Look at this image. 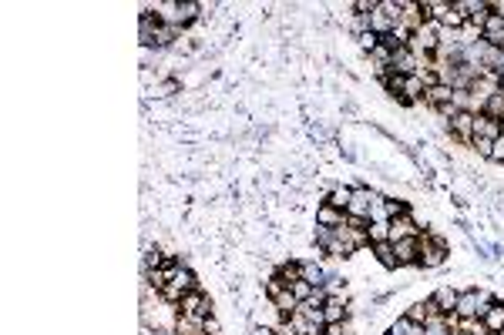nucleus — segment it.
<instances>
[{
  "label": "nucleus",
  "instance_id": "f257e3e1",
  "mask_svg": "<svg viewBox=\"0 0 504 335\" xmlns=\"http://www.w3.org/2000/svg\"><path fill=\"white\" fill-rule=\"evenodd\" d=\"M491 302H494L491 292H485V288H467V292L457 295V309H454V316L457 318H481L487 309H491Z\"/></svg>",
  "mask_w": 504,
  "mask_h": 335
},
{
  "label": "nucleus",
  "instance_id": "f03ea898",
  "mask_svg": "<svg viewBox=\"0 0 504 335\" xmlns=\"http://www.w3.org/2000/svg\"><path fill=\"white\" fill-rule=\"evenodd\" d=\"M450 255V245L444 238H437L434 231L420 235V268H441Z\"/></svg>",
  "mask_w": 504,
  "mask_h": 335
},
{
  "label": "nucleus",
  "instance_id": "7ed1b4c3",
  "mask_svg": "<svg viewBox=\"0 0 504 335\" xmlns=\"http://www.w3.org/2000/svg\"><path fill=\"white\" fill-rule=\"evenodd\" d=\"M407 47L417 57L437 54V47H441V24H437V20H424V27H420V31H414V38H410Z\"/></svg>",
  "mask_w": 504,
  "mask_h": 335
},
{
  "label": "nucleus",
  "instance_id": "20e7f679",
  "mask_svg": "<svg viewBox=\"0 0 504 335\" xmlns=\"http://www.w3.org/2000/svg\"><path fill=\"white\" fill-rule=\"evenodd\" d=\"M178 316H189V318H209V316H215L212 295H205L202 288L185 292V295H182V302H178Z\"/></svg>",
  "mask_w": 504,
  "mask_h": 335
},
{
  "label": "nucleus",
  "instance_id": "39448f33",
  "mask_svg": "<svg viewBox=\"0 0 504 335\" xmlns=\"http://www.w3.org/2000/svg\"><path fill=\"white\" fill-rule=\"evenodd\" d=\"M380 198H384V195L373 191V188H353V198H349L347 215L349 218H363V222H370V211H373V205H377Z\"/></svg>",
  "mask_w": 504,
  "mask_h": 335
},
{
  "label": "nucleus",
  "instance_id": "423d86ee",
  "mask_svg": "<svg viewBox=\"0 0 504 335\" xmlns=\"http://www.w3.org/2000/svg\"><path fill=\"white\" fill-rule=\"evenodd\" d=\"M447 131H450L461 145H467V148H471V141H474V114L457 111L450 121H447Z\"/></svg>",
  "mask_w": 504,
  "mask_h": 335
},
{
  "label": "nucleus",
  "instance_id": "0eeeda50",
  "mask_svg": "<svg viewBox=\"0 0 504 335\" xmlns=\"http://www.w3.org/2000/svg\"><path fill=\"white\" fill-rule=\"evenodd\" d=\"M400 238H420V224L414 215H397L390 218V242H400Z\"/></svg>",
  "mask_w": 504,
  "mask_h": 335
},
{
  "label": "nucleus",
  "instance_id": "6e6552de",
  "mask_svg": "<svg viewBox=\"0 0 504 335\" xmlns=\"http://www.w3.org/2000/svg\"><path fill=\"white\" fill-rule=\"evenodd\" d=\"M299 275H303V281H310L313 288H323L330 279V272L320 265V259H299Z\"/></svg>",
  "mask_w": 504,
  "mask_h": 335
},
{
  "label": "nucleus",
  "instance_id": "1a4fd4ad",
  "mask_svg": "<svg viewBox=\"0 0 504 335\" xmlns=\"http://www.w3.org/2000/svg\"><path fill=\"white\" fill-rule=\"evenodd\" d=\"M393 252H397L400 268L404 265H420V238H400V242H393Z\"/></svg>",
  "mask_w": 504,
  "mask_h": 335
},
{
  "label": "nucleus",
  "instance_id": "9d476101",
  "mask_svg": "<svg viewBox=\"0 0 504 335\" xmlns=\"http://www.w3.org/2000/svg\"><path fill=\"white\" fill-rule=\"evenodd\" d=\"M390 74H417V54L410 51V47H400V51H393V64H390Z\"/></svg>",
  "mask_w": 504,
  "mask_h": 335
},
{
  "label": "nucleus",
  "instance_id": "9b49d317",
  "mask_svg": "<svg viewBox=\"0 0 504 335\" xmlns=\"http://www.w3.org/2000/svg\"><path fill=\"white\" fill-rule=\"evenodd\" d=\"M481 40L491 44V47H498V44L504 40V14L501 10H494V14L487 17V24L481 27Z\"/></svg>",
  "mask_w": 504,
  "mask_h": 335
},
{
  "label": "nucleus",
  "instance_id": "f8f14e48",
  "mask_svg": "<svg viewBox=\"0 0 504 335\" xmlns=\"http://www.w3.org/2000/svg\"><path fill=\"white\" fill-rule=\"evenodd\" d=\"M457 295H461L457 288H450V285H441V288L430 295V302L437 305V312H441V316H454V309H457Z\"/></svg>",
  "mask_w": 504,
  "mask_h": 335
},
{
  "label": "nucleus",
  "instance_id": "ddd939ff",
  "mask_svg": "<svg viewBox=\"0 0 504 335\" xmlns=\"http://www.w3.org/2000/svg\"><path fill=\"white\" fill-rule=\"evenodd\" d=\"M481 325H485L487 335H498L504 329V302H501V298H494V302H491V309L481 316Z\"/></svg>",
  "mask_w": 504,
  "mask_h": 335
},
{
  "label": "nucleus",
  "instance_id": "4468645a",
  "mask_svg": "<svg viewBox=\"0 0 504 335\" xmlns=\"http://www.w3.org/2000/svg\"><path fill=\"white\" fill-rule=\"evenodd\" d=\"M343 222H347V211L326 205V202H320V205H316V224H323V228H340Z\"/></svg>",
  "mask_w": 504,
  "mask_h": 335
},
{
  "label": "nucleus",
  "instance_id": "2eb2a0df",
  "mask_svg": "<svg viewBox=\"0 0 504 335\" xmlns=\"http://www.w3.org/2000/svg\"><path fill=\"white\" fill-rule=\"evenodd\" d=\"M400 7H404V27H410V31H420L424 27V7H420V0H400Z\"/></svg>",
  "mask_w": 504,
  "mask_h": 335
},
{
  "label": "nucleus",
  "instance_id": "dca6fc26",
  "mask_svg": "<svg viewBox=\"0 0 504 335\" xmlns=\"http://www.w3.org/2000/svg\"><path fill=\"white\" fill-rule=\"evenodd\" d=\"M474 138L498 141V138H501V121H494V117H487V114H474Z\"/></svg>",
  "mask_w": 504,
  "mask_h": 335
},
{
  "label": "nucleus",
  "instance_id": "f3484780",
  "mask_svg": "<svg viewBox=\"0 0 504 335\" xmlns=\"http://www.w3.org/2000/svg\"><path fill=\"white\" fill-rule=\"evenodd\" d=\"M370 255L380 261L384 268H400V261H397V252H393V242H380V245H370Z\"/></svg>",
  "mask_w": 504,
  "mask_h": 335
},
{
  "label": "nucleus",
  "instance_id": "a211bd4d",
  "mask_svg": "<svg viewBox=\"0 0 504 335\" xmlns=\"http://www.w3.org/2000/svg\"><path fill=\"white\" fill-rule=\"evenodd\" d=\"M272 309H276V312H279V316H283V318H290L292 312H299V298L292 295L290 288H283L279 295L272 298Z\"/></svg>",
  "mask_w": 504,
  "mask_h": 335
},
{
  "label": "nucleus",
  "instance_id": "6ab92c4d",
  "mask_svg": "<svg viewBox=\"0 0 504 335\" xmlns=\"http://www.w3.org/2000/svg\"><path fill=\"white\" fill-rule=\"evenodd\" d=\"M272 275H276V279H279V281H283V285H286V288H290L292 281H299V279H303V275H299V259H290V261H283V265H279V268H276Z\"/></svg>",
  "mask_w": 504,
  "mask_h": 335
},
{
  "label": "nucleus",
  "instance_id": "aec40b11",
  "mask_svg": "<svg viewBox=\"0 0 504 335\" xmlns=\"http://www.w3.org/2000/svg\"><path fill=\"white\" fill-rule=\"evenodd\" d=\"M349 198H353V188H347V185H333V188H330V195H326V205L340 208V211H347V208H349Z\"/></svg>",
  "mask_w": 504,
  "mask_h": 335
},
{
  "label": "nucleus",
  "instance_id": "412c9836",
  "mask_svg": "<svg viewBox=\"0 0 504 335\" xmlns=\"http://www.w3.org/2000/svg\"><path fill=\"white\" fill-rule=\"evenodd\" d=\"M393 27H397V24H393V20H390L387 14H384V10H380V7H377V10H373V14H370V31H373V34H377V38H387L390 31H393Z\"/></svg>",
  "mask_w": 504,
  "mask_h": 335
},
{
  "label": "nucleus",
  "instance_id": "4be33fe9",
  "mask_svg": "<svg viewBox=\"0 0 504 335\" xmlns=\"http://www.w3.org/2000/svg\"><path fill=\"white\" fill-rule=\"evenodd\" d=\"M387 335H427V332H424V325H417V322H410L407 316H400L397 322H390Z\"/></svg>",
  "mask_w": 504,
  "mask_h": 335
},
{
  "label": "nucleus",
  "instance_id": "5701e85b",
  "mask_svg": "<svg viewBox=\"0 0 504 335\" xmlns=\"http://www.w3.org/2000/svg\"><path fill=\"white\" fill-rule=\"evenodd\" d=\"M175 335H205V329H202V318L178 316V318H175Z\"/></svg>",
  "mask_w": 504,
  "mask_h": 335
},
{
  "label": "nucleus",
  "instance_id": "b1692460",
  "mask_svg": "<svg viewBox=\"0 0 504 335\" xmlns=\"http://www.w3.org/2000/svg\"><path fill=\"white\" fill-rule=\"evenodd\" d=\"M487 117H494V121H504V91H494L491 97L485 101V111Z\"/></svg>",
  "mask_w": 504,
  "mask_h": 335
},
{
  "label": "nucleus",
  "instance_id": "393cba45",
  "mask_svg": "<svg viewBox=\"0 0 504 335\" xmlns=\"http://www.w3.org/2000/svg\"><path fill=\"white\" fill-rule=\"evenodd\" d=\"M454 332L457 335H487L481 318H454Z\"/></svg>",
  "mask_w": 504,
  "mask_h": 335
},
{
  "label": "nucleus",
  "instance_id": "a878e982",
  "mask_svg": "<svg viewBox=\"0 0 504 335\" xmlns=\"http://www.w3.org/2000/svg\"><path fill=\"white\" fill-rule=\"evenodd\" d=\"M367 235H370V245L390 242V222H367Z\"/></svg>",
  "mask_w": 504,
  "mask_h": 335
},
{
  "label": "nucleus",
  "instance_id": "bb28decb",
  "mask_svg": "<svg viewBox=\"0 0 504 335\" xmlns=\"http://www.w3.org/2000/svg\"><path fill=\"white\" fill-rule=\"evenodd\" d=\"M178 91H182V81H178V77H162L155 88H152L155 97H172V94H178Z\"/></svg>",
  "mask_w": 504,
  "mask_h": 335
},
{
  "label": "nucleus",
  "instance_id": "cd10ccee",
  "mask_svg": "<svg viewBox=\"0 0 504 335\" xmlns=\"http://www.w3.org/2000/svg\"><path fill=\"white\" fill-rule=\"evenodd\" d=\"M356 44H360V51H367V54H373V51L380 47V38H377L373 31H367V34H360V38H356Z\"/></svg>",
  "mask_w": 504,
  "mask_h": 335
},
{
  "label": "nucleus",
  "instance_id": "c85d7f7f",
  "mask_svg": "<svg viewBox=\"0 0 504 335\" xmlns=\"http://www.w3.org/2000/svg\"><path fill=\"white\" fill-rule=\"evenodd\" d=\"M290 292H292L296 298H299V302H306V298L313 295V285H310V281L299 279V281H292V285H290Z\"/></svg>",
  "mask_w": 504,
  "mask_h": 335
},
{
  "label": "nucleus",
  "instance_id": "c756f323",
  "mask_svg": "<svg viewBox=\"0 0 504 335\" xmlns=\"http://www.w3.org/2000/svg\"><path fill=\"white\" fill-rule=\"evenodd\" d=\"M471 148L478 151L481 158H491V151H494V141H491V138H474V141H471Z\"/></svg>",
  "mask_w": 504,
  "mask_h": 335
},
{
  "label": "nucleus",
  "instance_id": "7c9ffc66",
  "mask_svg": "<svg viewBox=\"0 0 504 335\" xmlns=\"http://www.w3.org/2000/svg\"><path fill=\"white\" fill-rule=\"evenodd\" d=\"M410 208L407 202H400V198H387V218H397V215H407Z\"/></svg>",
  "mask_w": 504,
  "mask_h": 335
},
{
  "label": "nucleus",
  "instance_id": "2f4dec72",
  "mask_svg": "<svg viewBox=\"0 0 504 335\" xmlns=\"http://www.w3.org/2000/svg\"><path fill=\"white\" fill-rule=\"evenodd\" d=\"M202 329H205V335H222V322H219V316H209L202 318Z\"/></svg>",
  "mask_w": 504,
  "mask_h": 335
},
{
  "label": "nucleus",
  "instance_id": "473e14b6",
  "mask_svg": "<svg viewBox=\"0 0 504 335\" xmlns=\"http://www.w3.org/2000/svg\"><path fill=\"white\" fill-rule=\"evenodd\" d=\"M323 335H353V332H349V322H330L323 329Z\"/></svg>",
  "mask_w": 504,
  "mask_h": 335
},
{
  "label": "nucleus",
  "instance_id": "72a5a7b5",
  "mask_svg": "<svg viewBox=\"0 0 504 335\" xmlns=\"http://www.w3.org/2000/svg\"><path fill=\"white\" fill-rule=\"evenodd\" d=\"M491 161H498V165H504V138H498V141H494V151H491Z\"/></svg>",
  "mask_w": 504,
  "mask_h": 335
},
{
  "label": "nucleus",
  "instance_id": "f704fd0d",
  "mask_svg": "<svg viewBox=\"0 0 504 335\" xmlns=\"http://www.w3.org/2000/svg\"><path fill=\"white\" fill-rule=\"evenodd\" d=\"M249 335H276V329L272 325H252Z\"/></svg>",
  "mask_w": 504,
  "mask_h": 335
},
{
  "label": "nucleus",
  "instance_id": "c9c22d12",
  "mask_svg": "<svg viewBox=\"0 0 504 335\" xmlns=\"http://www.w3.org/2000/svg\"><path fill=\"white\" fill-rule=\"evenodd\" d=\"M276 335H296V329H292L290 322H286V318H283V322H279V325H276Z\"/></svg>",
  "mask_w": 504,
  "mask_h": 335
},
{
  "label": "nucleus",
  "instance_id": "e433bc0d",
  "mask_svg": "<svg viewBox=\"0 0 504 335\" xmlns=\"http://www.w3.org/2000/svg\"><path fill=\"white\" fill-rule=\"evenodd\" d=\"M498 51H501V54H504V40H501V44H498Z\"/></svg>",
  "mask_w": 504,
  "mask_h": 335
},
{
  "label": "nucleus",
  "instance_id": "4c0bfd02",
  "mask_svg": "<svg viewBox=\"0 0 504 335\" xmlns=\"http://www.w3.org/2000/svg\"><path fill=\"white\" fill-rule=\"evenodd\" d=\"M498 335H504V329H501V332H498Z\"/></svg>",
  "mask_w": 504,
  "mask_h": 335
}]
</instances>
